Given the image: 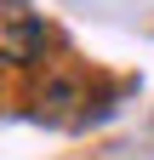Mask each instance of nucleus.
I'll list each match as a JSON object with an SVG mask.
<instances>
[{"label":"nucleus","instance_id":"obj_1","mask_svg":"<svg viewBox=\"0 0 154 160\" xmlns=\"http://www.w3.org/2000/svg\"><path fill=\"white\" fill-rule=\"evenodd\" d=\"M46 46H51V29L40 23V12L29 0H0V52H6V63L29 69L46 57Z\"/></svg>","mask_w":154,"mask_h":160}]
</instances>
